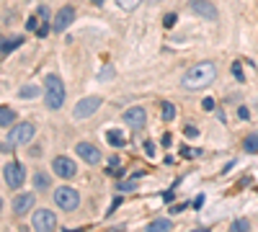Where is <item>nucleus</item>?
<instances>
[{"instance_id": "bb28decb", "label": "nucleus", "mask_w": 258, "mask_h": 232, "mask_svg": "<svg viewBox=\"0 0 258 232\" xmlns=\"http://www.w3.org/2000/svg\"><path fill=\"white\" fill-rule=\"evenodd\" d=\"M37 34H39V37H47V34H49V23H41V26L37 29Z\"/></svg>"}, {"instance_id": "c756f323", "label": "nucleus", "mask_w": 258, "mask_h": 232, "mask_svg": "<svg viewBox=\"0 0 258 232\" xmlns=\"http://www.w3.org/2000/svg\"><path fill=\"white\" fill-rule=\"evenodd\" d=\"M145 153H147V155H155V145L147 142V145H145Z\"/></svg>"}, {"instance_id": "a211bd4d", "label": "nucleus", "mask_w": 258, "mask_h": 232, "mask_svg": "<svg viewBox=\"0 0 258 232\" xmlns=\"http://www.w3.org/2000/svg\"><path fill=\"white\" fill-rule=\"evenodd\" d=\"M24 41L21 37H10V39H3V54H10L13 49H18V44Z\"/></svg>"}, {"instance_id": "6ab92c4d", "label": "nucleus", "mask_w": 258, "mask_h": 232, "mask_svg": "<svg viewBox=\"0 0 258 232\" xmlns=\"http://www.w3.org/2000/svg\"><path fill=\"white\" fill-rule=\"evenodd\" d=\"M39 93H41L39 85H24V88L18 90V96H21V98H37Z\"/></svg>"}, {"instance_id": "a878e982", "label": "nucleus", "mask_w": 258, "mask_h": 232, "mask_svg": "<svg viewBox=\"0 0 258 232\" xmlns=\"http://www.w3.org/2000/svg\"><path fill=\"white\" fill-rule=\"evenodd\" d=\"M163 23H165V26H168V29H171V26H173V23H176V13H168V16L163 18Z\"/></svg>"}, {"instance_id": "0eeeda50", "label": "nucleus", "mask_w": 258, "mask_h": 232, "mask_svg": "<svg viewBox=\"0 0 258 232\" xmlns=\"http://www.w3.org/2000/svg\"><path fill=\"white\" fill-rule=\"evenodd\" d=\"M188 8L207 21H217V5L212 0H188Z\"/></svg>"}, {"instance_id": "9d476101", "label": "nucleus", "mask_w": 258, "mask_h": 232, "mask_svg": "<svg viewBox=\"0 0 258 232\" xmlns=\"http://www.w3.org/2000/svg\"><path fill=\"white\" fill-rule=\"evenodd\" d=\"M52 170H54V176H60V178H73L77 168H75V162L70 157L60 155V157L52 160Z\"/></svg>"}, {"instance_id": "f257e3e1", "label": "nucleus", "mask_w": 258, "mask_h": 232, "mask_svg": "<svg viewBox=\"0 0 258 232\" xmlns=\"http://www.w3.org/2000/svg\"><path fill=\"white\" fill-rule=\"evenodd\" d=\"M217 77V67L215 62H199L191 70H186V75L181 80V85L186 90H199V88H207L212 85V80Z\"/></svg>"}, {"instance_id": "f3484780", "label": "nucleus", "mask_w": 258, "mask_h": 232, "mask_svg": "<svg viewBox=\"0 0 258 232\" xmlns=\"http://www.w3.org/2000/svg\"><path fill=\"white\" fill-rule=\"evenodd\" d=\"M147 230L150 232H168V230H173V222L171 219H155V222H150Z\"/></svg>"}, {"instance_id": "7c9ffc66", "label": "nucleus", "mask_w": 258, "mask_h": 232, "mask_svg": "<svg viewBox=\"0 0 258 232\" xmlns=\"http://www.w3.org/2000/svg\"><path fill=\"white\" fill-rule=\"evenodd\" d=\"M39 16H41V18H49V10H47V5H41V8H39Z\"/></svg>"}, {"instance_id": "cd10ccee", "label": "nucleus", "mask_w": 258, "mask_h": 232, "mask_svg": "<svg viewBox=\"0 0 258 232\" xmlns=\"http://www.w3.org/2000/svg\"><path fill=\"white\" fill-rule=\"evenodd\" d=\"M201 106H204V111H212V109H215V101H212V98H204V101H201Z\"/></svg>"}, {"instance_id": "7ed1b4c3", "label": "nucleus", "mask_w": 258, "mask_h": 232, "mask_svg": "<svg viewBox=\"0 0 258 232\" xmlns=\"http://www.w3.org/2000/svg\"><path fill=\"white\" fill-rule=\"evenodd\" d=\"M44 85H47V109H52V111L62 109V103H65V85H62V80L57 75H47Z\"/></svg>"}, {"instance_id": "2f4dec72", "label": "nucleus", "mask_w": 258, "mask_h": 232, "mask_svg": "<svg viewBox=\"0 0 258 232\" xmlns=\"http://www.w3.org/2000/svg\"><path fill=\"white\" fill-rule=\"evenodd\" d=\"M26 29H29V31H31V29H39V26H37V18H29V23H26Z\"/></svg>"}, {"instance_id": "b1692460", "label": "nucleus", "mask_w": 258, "mask_h": 232, "mask_svg": "<svg viewBox=\"0 0 258 232\" xmlns=\"http://www.w3.org/2000/svg\"><path fill=\"white\" fill-rule=\"evenodd\" d=\"M140 178V176H137ZM137 178H132V181H124V183H119V191H132L134 186H137Z\"/></svg>"}, {"instance_id": "aec40b11", "label": "nucleus", "mask_w": 258, "mask_h": 232, "mask_svg": "<svg viewBox=\"0 0 258 232\" xmlns=\"http://www.w3.org/2000/svg\"><path fill=\"white\" fill-rule=\"evenodd\" d=\"M106 139H109V142L114 145V147H124V134L116 132V129H114V132H109V134H106Z\"/></svg>"}, {"instance_id": "1a4fd4ad", "label": "nucleus", "mask_w": 258, "mask_h": 232, "mask_svg": "<svg viewBox=\"0 0 258 232\" xmlns=\"http://www.w3.org/2000/svg\"><path fill=\"white\" fill-rule=\"evenodd\" d=\"M75 21V8L73 5H65V8H60L57 10V16H54V23H52V29L57 31V34H62V31H67V26Z\"/></svg>"}, {"instance_id": "9b49d317", "label": "nucleus", "mask_w": 258, "mask_h": 232, "mask_svg": "<svg viewBox=\"0 0 258 232\" xmlns=\"http://www.w3.org/2000/svg\"><path fill=\"white\" fill-rule=\"evenodd\" d=\"M124 121L129 126H134V129H142L145 124H147V111H145L142 106H132L124 111Z\"/></svg>"}, {"instance_id": "ddd939ff", "label": "nucleus", "mask_w": 258, "mask_h": 232, "mask_svg": "<svg viewBox=\"0 0 258 232\" xmlns=\"http://www.w3.org/2000/svg\"><path fill=\"white\" fill-rule=\"evenodd\" d=\"M37 204V199H34V193H21V196H16L13 199V212L18 214V217H24V214H29V209Z\"/></svg>"}, {"instance_id": "5701e85b", "label": "nucleus", "mask_w": 258, "mask_h": 232, "mask_svg": "<svg viewBox=\"0 0 258 232\" xmlns=\"http://www.w3.org/2000/svg\"><path fill=\"white\" fill-rule=\"evenodd\" d=\"M116 3H119V8H124V10H134L142 0H116Z\"/></svg>"}, {"instance_id": "423d86ee", "label": "nucleus", "mask_w": 258, "mask_h": 232, "mask_svg": "<svg viewBox=\"0 0 258 232\" xmlns=\"http://www.w3.org/2000/svg\"><path fill=\"white\" fill-rule=\"evenodd\" d=\"M31 222H34V230H39V232H49L57 227V217L52 214V209H37L31 217Z\"/></svg>"}, {"instance_id": "39448f33", "label": "nucleus", "mask_w": 258, "mask_h": 232, "mask_svg": "<svg viewBox=\"0 0 258 232\" xmlns=\"http://www.w3.org/2000/svg\"><path fill=\"white\" fill-rule=\"evenodd\" d=\"M3 178L10 189H21L26 181V168L21 162H8V165H3Z\"/></svg>"}, {"instance_id": "6e6552de", "label": "nucleus", "mask_w": 258, "mask_h": 232, "mask_svg": "<svg viewBox=\"0 0 258 232\" xmlns=\"http://www.w3.org/2000/svg\"><path fill=\"white\" fill-rule=\"evenodd\" d=\"M98 106H101V98L98 96H88V98H83L80 103L75 106V119H88V116H93L96 111H98Z\"/></svg>"}, {"instance_id": "f03ea898", "label": "nucleus", "mask_w": 258, "mask_h": 232, "mask_svg": "<svg viewBox=\"0 0 258 232\" xmlns=\"http://www.w3.org/2000/svg\"><path fill=\"white\" fill-rule=\"evenodd\" d=\"M34 134H37V126H34L31 121H24V124H18V126H13L10 129V134L3 139V153H8V150H13V147H18V145H29L31 139H34Z\"/></svg>"}, {"instance_id": "dca6fc26", "label": "nucleus", "mask_w": 258, "mask_h": 232, "mask_svg": "<svg viewBox=\"0 0 258 232\" xmlns=\"http://www.w3.org/2000/svg\"><path fill=\"white\" fill-rule=\"evenodd\" d=\"M49 186H52V178L44 170L34 173V189H49Z\"/></svg>"}, {"instance_id": "f8f14e48", "label": "nucleus", "mask_w": 258, "mask_h": 232, "mask_svg": "<svg viewBox=\"0 0 258 232\" xmlns=\"http://www.w3.org/2000/svg\"><path fill=\"white\" fill-rule=\"evenodd\" d=\"M75 153L80 155L85 162H91V165H98V162H101V150L93 147L91 142H77L75 145Z\"/></svg>"}, {"instance_id": "20e7f679", "label": "nucleus", "mask_w": 258, "mask_h": 232, "mask_svg": "<svg viewBox=\"0 0 258 232\" xmlns=\"http://www.w3.org/2000/svg\"><path fill=\"white\" fill-rule=\"evenodd\" d=\"M54 204H57L62 212H75L80 206V193H77L73 186H57L54 189Z\"/></svg>"}, {"instance_id": "2eb2a0df", "label": "nucleus", "mask_w": 258, "mask_h": 232, "mask_svg": "<svg viewBox=\"0 0 258 232\" xmlns=\"http://www.w3.org/2000/svg\"><path fill=\"white\" fill-rule=\"evenodd\" d=\"M243 150H245V153H251V155L258 153V132H251L248 137L243 139Z\"/></svg>"}, {"instance_id": "4be33fe9", "label": "nucleus", "mask_w": 258, "mask_h": 232, "mask_svg": "<svg viewBox=\"0 0 258 232\" xmlns=\"http://www.w3.org/2000/svg\"><path fill=\"white\" fill-rule=\"evenodd\" d=\"M232 230H235V232H245V230H251V222H248V219H235V222H232Z\"/></svg>"}, {"instance_id": "473e14b6", "label": "nucleus", "mask_w": 258, "mask_h": 232, "mask_svg": "<svg viewBox=\"0 0 258 232\" xmlns=\"http://www.w3.org/2000/svg\"><path fill=\"white\" fill-rule=\"evenodd\" d=\"M91 3H96V5H101V3H104V0H91Z\"/></svg>"}, {"instance_id": "412c9836", "label": "nucleus", "mask_w": 258, "mask_h": 232, "mask_svg": "<svg viewBox=\"0 0 258 232\" xmlns=\"http://www.w3.org/2000/svg\"><path fill=\"white\" fill-rule=\"evenodd\" d=\"M173 116H176V106H173V103H163V119L171 121Z\"/></svg>"}, {"instance_id": "4468645a", "label": "nucleus", "mask_w": 258, "mask_h": 232, "mask_svg": "<svg viewBox=\"0 0 258 232\" xmlns=\"http://www.w3.org/2000/svg\"><path fill=\"white\" fill-rule=\"evenodd\" d=\"M13 121H16V111L8 106H0V126L8 129V126H13Z\"/></svg>"}, {"instance_id": "393cba45", "label": "nucleus", "mask_w": 258, "mask_h": 232, "mask_svg": "<svg viewBox=\"0 0 258 232\" xmlns=\"http://www.w3.org/2000/svg\"><path fill=\"white\" fill-rule=\"evenodd\" d=\"M232 75L238 77V80H243V67H240V62H235V65H232Z\"/></svg>"}, {"instance_id": "c85d7f7f", "label": "nucleus", "mask_w": 258, "mask_h": 232, "mask_svg": "<svg viewBox=\"0 0 258 232\" xmlns=\"http://www.w3.org/2000/svg\"><path fill=\"white\" fill-rule=\"evenodd\" d=\"M184 134H186V137H196V134H199V129H194V126H191V124H188V126H186V129H184Z\"/></svg>"}]
</instances>
